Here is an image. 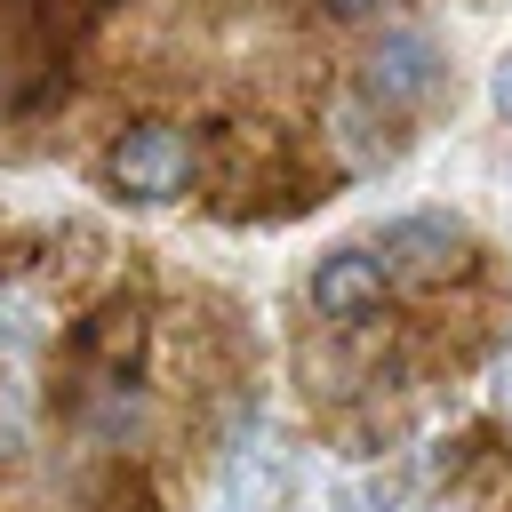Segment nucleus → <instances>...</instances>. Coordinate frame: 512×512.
<instances>
[{"mask_svg": "<svg viewBox=\"0 0 512 512\" xmlns=\"http://www.w3.org/2000/svg\"><path fill=\"white\" fill-rule=\"evenodd\" d=\"M104 184L120 192V200H176L184 184H192V136L184 128H168V120H136V128H120L112 136V152H104Z\"/></svg>", "mask_w": 512, "mask_h": 512, "instance_id": "f257e3e1", "label": "nucleus"}, {"mask_svg": "<svg viewBox=\"0 0 512 512\" xmlns=\"http://www.w3.org/2000/svg\"><path fill=\"white\" fill-rule=\"evenodd\" d=\"M368 104H384V112H416V104H432L440 96V80H448V64H440V48L424 40V32H384L376 48H368Z\"/></svg>", "mask_w": 512, "mask_h": 512, "instance_id": "f03ea898", "label": "nucleus"}, {"mask_svg": "<svg viewBox=\"0 0 512 512\" xmlns=\"http://www.w3.org/2000/svg\"><path fill=\"white\" fill-rule=\"evenodd\" d=\"M384 288H392V264H384L376 248H328V256L312 264V312L336 320V328L368 320V312L384 304Z\"/></svg>", "mask_w": 512, "mask_h": 512, "instance_id": "7ed1b4c3", "label": "nucleus"}, {"mask_svg": "<svg viewBox=\"0 0 512 512\" xmlns=\"http://www.w3.org/2000/svg\"><path fill=\"white\" fill-rule=\"evenodd\" d=\"M472 248V232L448 216V208H408L384 224V264H416V272H448L456 256Z\"/></svg>", "mask_w": 512, "mask_h": 512, "instance_id": "20e7f679", "label": "nucleus"}, {"mask_svg": "<svg viewBox=\"0 0 512 512\" xmlns=\"http://www.w3.org/2000/svg\"><path fill=\"white\" fill-rule=\"evenodd\" d=\"M336 144L352 152V168H384L392 160V136H376V112L368 104H336Z\"/></svg>", "mask_w": 512, "mask_h": 512, "instance_id": "39448f33", "label": "nucleus"}, {"mask_svg": "<svg viewBox=\"0 0 512 512\" xmlns=\"http://www.w3.org/2000/svg\"><path fill=\"white\" fill-rule=\"evenodd\" d=\"M272 472H280V464H272V448H264V440H248V448L232 456V480H224V496L248 512V496H264V488H272Z\"/></svg>", "mask_w": 512, "mask_h": 512, "instance_id": "423d86ee", "label": "nucleus"}, {"mask_svg": "<svg viewBox=\"0 0 512 512\" xmlns=\"http://www.w3.org/2000/svg\"><path fill=\"white\" fill-rule=\"evenodd\" d=\"M488 400L512 416V344H504V352H496V368H488Z\"/></svg>", "mask_w": 512, "mask_h": 512, "instance_id": "0eeeda50", "label": "nucleus"}, {"mask_svg": "<svg viewBox=\"0 0 512 512\" xmlns=\"http://www.w3.org/2000/svg\"><path fill=\"white\" fill-rule=\"evenodd\" d=\"M488 96H496V112H504V120H512V48H504V56H496V80H488Z\"/></svg>", "mask_w": 512, "mask_h": 512, "instance_id": "6e6552de", "label": "nucleus"}, {"mask_svg": "<svg viewBox=\"0 0 512 512\" xmlns=\"http://www.w3.org/2000/svg\"><path fill=\"white\" fill-rule=\"evenodd\" d=\"M376 0H328V16H368Z\"/></svg>", "mask_w": 512, "mask_h": 512, "instance_id": "1a4fd4ad", "label": "nucleus"}]
</instances>
